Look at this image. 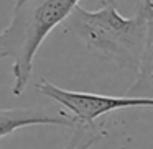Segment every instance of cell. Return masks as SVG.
I'll return each mask as SVG.
<instances>
[{
	"label": "cell",
	"mask_w": 153,
	"mask_h": 149,
	"mask_svg": "<svg viewBox=\"0 0 153 149\" xmlns=\"http://www.w3.org/2000/svg\"><path fill=\"white\" fill-rule=\"evenodd\" d=\"M130 2L135 5V13L128 18L119 13L115 0H104L97 10L77 5L64 21V28L97 57L115 64L119 69L137 72L153 17V0Z\"/></svg>",
	"instance_id": "cell-1"
},
{
	"label": "cell",
	"mask_w": 153,
	"mask_h": 149,
	"mask_svg": "<svg viewBox=\"0 0 153 149\" xmlns=\"http://www.w3.org/2000/svg\"><path fill=\"white\" fill-rule=\"evenodd\" d=\"M81 0H17L12 18L0 33V61H12V95L25 93L33 62L46 36L64 23Z\"/></svg>",
	"instance_id": "cell-2"
},
{
	"label": "cell",
	"mask_w": 153,
	"mask_h": 149,
	"mask_svg": "<svg viewBox=\"0 0 153 149\" xmlns=\"http://www.w3.org/2000/svg\"><path fill=\"white\" fill-rule=\"evenodd\" d=\"M36 89L45 97L69 112V115L76 120V123L91 125L96 123L100 116L107 113H114L117 110L127 108H153V98H142V97H114V95H100L91 92H76L66 90L51 84L50 80L41 79L36 84Z\"/></svg>",
	"instance_id": "cell-3"
},
{
	"label": "cell",
	"mask_w": 153,
	"mask_h": 149,
	"mask_svg": "<svg viewBox=\"0 0 153 149\" xmlns=\"http://www.w3.org/2000/svg\"><path fill=\"white\" fill-rule=\"evenodd\" d=\"M76 120L68 113H51L40 108H0V139L30 126H66L76 128Z\"/></svg>",
	"instance_id": "cell-4"
},
{
	"label": "cell",
	"mask_w": 153,
	"mask_h": 149,
	"mask_svg": "<svg viewBox=\"0 0 153 149\" xmlns=\"http://www.w3.org/2000/svg\"><path fill=\"white\" fill-rule=\"evenodd\" d=\"M128 97L153 98V17L148 23L146 44L142 56V62L137 70V79L127 90Z\"/></svg>",
	"instance_id": "cell-5"
},
{
	"label": "cell",
	"mask_w": 153,
	"mask_h": 149,
	"mask_svg": "<svg viewBox=\"0 0 153 149\" xmlns=\"http://www.w3.org/2000/svg\"><path fill=\"white\" fill-rule=\"evenodd\" d=\"M105 136L107 131L104 125H97V123L82 125V123H79L73 129V134L63 149H91L96 142L102 141Z\"/></svg>",
	"instance_id": "cell-6"
}]
</instances>
